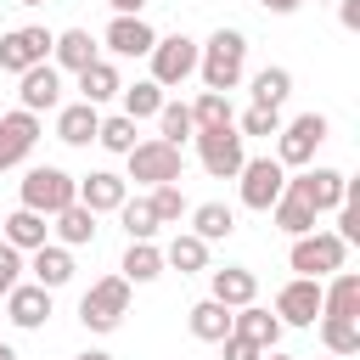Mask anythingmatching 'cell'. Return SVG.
Returning a JSON list of instances; mask_svg holds the SVG:
<instances>
[{
	"label": "cell",
	"mask_w": 360,
	"mask_h": 360,
	"mask_svg": "<svg viewBox=\"0 0 360 360\" xmlns=\"http://www.w3.org/2000/svg\"><path fill=\"white\" fill-rule=\"evenodd\" d=\"M0 360H17V349H11V343H0Z\"/></svg>",
	"instance_id": "obj_48"
},
{
	"label": "cell",
	"mask_w": 360,
	"mask_h": 360,
	"mask_svg": "<svg viewBox=\"0 0 360 360\" xmlns=\"http://www.w3.org/2000/svg\"><path fill=\"white\" fill-rule=\"evenodd\" d=\"M231 124H236V135L248 141V135H276L287 118H281V107H248V112H242V118H231Z\"/></svg>",
	"instance_id": "obj_40"
},
{
	"label": "cell",
	"mask_w": 360,
	"mask_h": 360,
	"mask_svg": "<svg viewBox=\"0 0 360 360\" xmlns=\"http://www.w3.org/2000/svg\"><path fill=\"white\" fill-rule=\"evenodd\" d=\"M321 343L332 360H349L360 354V321H338V315H321Z\"/></svg>",
	"instance_id": "obj_31"
},
{
	"label": "cell",
	"mask_w": 360,
	"mask_h": 360,
	"mask_svg": "<svg viewBox=\"0 0 360 360\" xmlns=\"http://www.w3.org/2000/svg\"><path fill=\"white\" fill-rule=\"evenodd\" d=\"M231 118H236V112H231V101H225V96H214V90H202V96L191 101V124H197V129H231Z\"/></svg>",
	"instance_id": "obj_38"
},
{
	"label": "cell",
	"mask_w": 360,
	"mask_h": 360,
	"mask_svg": "<svg viewBox=\"0 0 360 360\" xmlns=\"http://www.w3.org/2000/svg\"><path fill=\"white\" fill-rule=\"evenodd\" d=\"M17 191H22V208H34V214H45V219H56L68 202H79V180H73L68 169H56V163H34V169L17 180Z\"/></svg>",
	"instance_id": "obj_2"
},
{
	"label": "cell",
	"mask_w": 360,
	"mask_h": 360,
	"mask_svg": "<svg viewBox=\"0 0 360 360\" xmlns=\"http://www.w3.org/2000/svg\"><path fill=\"white\" fill-rule=\"evenodd\" d=\"M321 315L360 321V276L354 270H338L332 281H321Z\"/></svg>",
	"instance_id": "obj_24"
},
{
	"label": "cell",
	"mask_w": 360,
	"mask_h": 360,
	"mask_svg": "<svg viewBox=\"0 0 360 360\" xmlns=\"http://www.w3.org/2000/svg\"><path fill=\"white\" fill-rule=\"evenodd\" d=\"M208 298L225 304V309H242L259 298V276L248 264H225V270H208Z\"/></svg>",
	"instance_id": "obj_17"
},
{
	"label": "cell",
	"mask_w": 360,
	"mask_h": 360,
	"mask_svg": "<svg viewBox=\"0 0 360 360\" xmlns=\"http://www.w3.org/2000/svg\"><path fill=\"white\" fill-rule=\"evenodd\" d=\"M73 360H112L107 349H84V354H73Z\"/></svg>",
	"instance_id": "obj_46"
},
{
	"label": "cell",
	"mask_w": 360,
	"mask_h": 360,
	"mask_svg": "<svg viewBox=\"0 0 360 360\" xmlns=\"http://www.w3.org/2000/svg\"><path fill=\"white\" fill-rule=\"evenodd\" d=\"M186 326H191L197 343H225V338H231V309L214 304V298H197V304L186 309Z\"/></svg>",
	"instance_id": "obj_25"
},
{
	"label": "cell",
	"mask_w": 360,
	"mask_h": 360,
	"mask_svg": "<svg viewBox=\"0 0 360 360\" xmlns=\"http://www.w3.org/2000/svg\"><path fill=\"white\" fill-rule=\"evenodd\" d=\"M96 129H101V107H90V101L56 107V141H62V146H90Z\"/></svg>",
	"instance_id": "obj_21"
},
{
	"label": "cell",
	"mask_w": 360,
	"mask_h": 360,
	"mask_svg": "<svg viewBox=\"0 0 360 360\" xmlns=\"http://www.w3.org/2000/svg\"><path fill=\"white\" fill-rule=\"evenodd\" d=\"M124 90V79H118V68L107 62V56H96L84 73H79V101H90V107H101V101H112Z\"/></svg>",
	"instance_id": "obj_28"
},
{
	"label": "cell",
	"mask_w": 360,
	"mask_h": 360,
	"mask_svg": "<svg viewBox=\"0 0 360 360\" xmlns=\"http://www.w3.org/2000/svg\"><path fill=\"white\" fill-rule=\"evenodd\" d=\"M51 231H56L62 248H90V242H96V214L79 208V202H68V208L51 219Z\"/></svg>",
	"instance_id": "obj_30"
},
{
	"label": "cell",
	"mask_w": 360,
	"mask_h": 360,
	"mask_svg": "<svg viewBox=\"0 0 360 360\" xmlns=\"http://www.w3.org/2000/svg\"><path fill=\"white\" fill-rule=\"evenodd\" d=\"M0 242L17 248V253H34V248L51 242V225H45V214H34V208H11L6 225H0Z\"/></svg>",
	"instance_id": "obj_22"
},
{
	"label": "cell",
	"mask_w": 360,
	"mask_h": 360,
	"mask_svg": "<svg viewBox=\"0 0 360 360\" xmlns=\"http://www.w3.org/2000/svg\"><path fill=\"white\" fill-rule=\"evenodd\" d=\"M231 231H236V208H231V202H197V208H191V236L225 242Z\"/></svg>",
	"instance_id": "obj_29"
},
{
	"label": "cell",
	"mask_w": 360,
	"mask_h": 360,
	"mask_svg": "<svg viewBox=\"0 0 360 360\" xmlns=\"http://www.w3.org/2000/svg\"><path fill=\"white\" fill-rule=\"evenodd\" d=\"M315 6H338V0H315Z\"/></svg>",
	"instance_id": "obj_50"
},
{
	"label": "cell",
	"mask_w": 360,
	"mask_h": 360,
	"mask_svg": "<svg viewBox=\"0 0 360 360\" xmlns=\"http://www.w3.org/2000/svg\"><path fill=\"white\" fill-rule=\"evenodd\" d=\"M118 219H124V231H129V242H152V236L163 231L146 197H124V208H118Z\"/></svg>",
	"instance_id": "obj_35"
},
{
	"label": "cell",
	"mask_w": 360,
	"mask_h": 360,
	"mask_svg": "<svg viewBox=\"0 0 360 360\" xmlns=\"http://www.w3.org/2000/svg\"><path fill=\"white\" fill-rule=\"evenodd\" d=\"M124 315H129V281H124V276H101V281H90V292L79 298V326H84V332H118Z\"/></svg>",
	"instance_id": "obj_5"
},
{
	"label": "cell",
	"mask_w": 360,
	"mask_h": 360,
	"mask_svg": "<svg viewBox=\"0 0 360 360\" xmlns=\"http://www.w3.org/2000/svg\"><path fill=\"white\" fill-rule=\"evenodd\" d=\"M242 68H248V34L242 28H214L197 45V79H202V90H214V96L236 90Z\"/></svg>",
	"instance_id": "obj_1"
},
{
	"label": "cell",
	"mask_w": 360,
	"mask_h": 360,
	"mask_svg": "<svg viewBox=\"0 0 360 360\" xmlns=\"http://www.w3.org/2000/svg\"><path fill=\"white\" fill-rule=\"evenodd\" d=\"M146 62H152V84L158 90H174V84H186L197 73V39L191 34H169V39L152 45Z\"/></svg>",
	"instance_id": "obj_8"
},
{
	"label": "cell",
	"mask_w": 360,
	"mask_h": 360,
	"mask_svg": "<svg viewBox=\"0 0 360 360\" xmlns=\"http://www.w3.org/2000/svg\"><path fill=\"white\" fill-rule=\"evenodd\" d=\"M124 197H129V180L112 174V169H90L79 180V208H90V214H118Z\"/></svg>",
	"instance_id": "obj_14"
},
{
	"label": "cell",
	"mask_w": 360,
	"mask_h": 360,
	"mask_svg": "<svg viewBox=\"0 0 360 360\" xmlns=\"http://www.w3.org/2000/svg\"><path fill=\"white\" fill-rule=\"evenodd\" d=\"M259 6H264V11H276V17H292L304 0H259Z\"/></svg>",
	"instance_id": "obj_45"
},
{
	"label": "cell",
	"mask_w": 360,
	"mask_h": 360,
	"mask_svg": "<svg viewBox=\"0 0 360 360\" xmlns=\"http://www.w3.org/2000/svg\"><path fill=\"white\" fill-rule=\"evenodd\" d=\"M22 270H28V264H22V253L0 242V298H6V292H11L17 281H22Z\"/></svg>",
	"instance_id": "obj_41"
},
{
	"label": "cell",
	"mask_w": 360,
	"mask_h": 360,
	"mask_svg": "<svg viewBox=\"0 0 360 360\" xmlns=\"http://www.w3.org/2000/svg\"><path fill=\"white\" fill-rule=\"evenodd\" d=\"M219 349H225V360H259V354H264V349H253V343H248V338H236V332H231Z\"/></svg>",
	"instance_id": "obj_42"
},
{
	"label": "cell",
	"mask_w": 360,
	"mask_h": 360,
	"mask_svg": "<svg viewBox=\"0 0 360 360\" xmlns=\"http://www.w3.org/2000/svg\"><path fill=\"white\" fill-rule=\"evenodd\" d=\"M270 225H276V231H287V236H309V231H315V214H309L298 197H287V191H281V202L270 208Z\"/></svg>",
	"instance_id": "obj_37"
},
{
	"label": "cell",
	"mask_w": 360,
	"mask_h": 360,
	"mask_svg": "<svg viewBox=\"0 0 360 360\" xmlns=\"http://www.w3.org/2000/svg\"><path fill=\"white\" fill-rule=\"evenodd\" d=\"M197 135V124H191V107L186 101H163L158 107V141H169V146H186Z\"/></svg>",
	"instance_id": "obj_33"
},
{
	"label": "cell",
	"mask_w": 360,
	"mask_h": 360,
	"mask_svg": "<svg viewBox=\"0 0 360 360\" xmlns=\"http://www.w3.org/2000/svg\"><path fill=\"white\" fill-rule=\"evenodd\" d=\"M6 321H11L17 332H39V326L51 321V292L34 287V281H17V287L6 292Z\"/></svg>",
	"instance_id": "obj_15"
},
{
	"label": "cell",
	"mask_w": 360,
	"mask_h": 360,
	"mask_svg": "<svg viewBox=\"0 0 360 360\" xmlns=\"http://www.w3.org/2000/svg\"><path fill=\"white\" fill-rule=\"evenodd\" d=\"M90 62H96L90 28H62V34L51 39V68H56V73H84Z\"/></svg>",
	"instance_id": "obj_20"
},
{
	"label": "cell",
	"mask_w": 360,
	"mask_h": 360,
	"mask_svg": "<svg viewBox=\"0 0 360 360\" xmlns=\"http://www.w3.org/2000/svg\"><path fill=\"white\" fill-rule=\"evenodd\" d=\"M118 96H124V118H135V124H141V118H158V107L169 101L152 79H135V84H124Z\"/></svg>",
	"instance_id": "obj_32"
},
{
	"label": "cell",
	"mask_w": 360,
	"mask_h": 360,
	"mask_svg": "<svg viewBox=\"0 0 360 360\" xmlns=\"http://www.w3.org/2000/svg\"><path fill=\"white\" fill-rule=\"evenodd\" d=\"M96 141H101L107 152H118V158H129V152H135V118H124V112H112V118H101V129H96Z\"/></svg>",
	"instance_id": "obj_39"
},
{
	"label": "cell",
	"mask_w": 360,
	"mask_h": 360,
	"mask_svg": "<svg viewBox=\"0 0 360 360\" xmlns=\"http://www.w3.org/2000/svg\"><path fill=\"white\" fill-rule=\"evenodd\" d=\"M343 259H349V242H338L332 231L292 236V253H287V264H292L298 276H309V281H326V276H338V270H343Z\"/></svg>",
	"instance_id": "obj_6"
},
{
	"label": "cell",
	"mask_w": 360,
	"mask_h": 360,
	"mask_svg": "<svg viewBox=\"0 0 360 360\" xmlns=\"http://www.w3.org/2000/svg\"><path fill=\"white\" fill-rule=\"evenodd\" d=\"M107 6H112V17H141L146 0H107Z\"/></svg>",
	"instance_id": "obj_44"
},
{
	"label": "cell",
	"mask_w": 360,
	"mask_h": 360,
	"mask_svg": "<svg viewBox=\"0 0 360 360\" xmlns=\"http://www.w3.org/2000/svg\"><path fill=\"white\" fill-rule=\"evenodd\" d=\"M287 197H298L315 219L321 214H338V202L349 197V174L343 169H326V163H309V169L287 174Z\"/></svg>",
	"instance_id": "obj_3"
},
{
	"label": "cell",
	"mask_w": 360,
	"mask_h": 360,
	"mask_svg": "<svg viewBox=\"0 0 360 360\" xmlns=\"http://www.w3.org/2000/svg\"><path fill=\"white\" fill-rule=\"evenodd\" d=\"M17 107L34 112V118H39V112H56V107H62V73H56L51 62L17 73Z\"/></svg>",
	"instance_id": "obj_12"
},
{
	"label": "cell",
	"mask_w": 360,
	"mask_h": 360,
	"mask_svg": "<svg viewBox=\"0 0 360 360\" xmlns=\"http://www.w3.org/2000/svg\"><path fill=\"white\" fill-rule=\"evenodd\" d=\"M191 141H197V163H202L214 180H236V174H242L248 152H242V135H236V124H231V129H197Z\"/></svg>",
	"instance_id": "obj_9"
},
{
	"label": "cell",
	"mask_w": 360,
	"mask_h": 360,
	"mask_svg": "<svg viewBox=\"0 0 360 360\" xmlns=\"http://www.w3.org/2000/svg\"><path fill=\"white\" fill-rule=\"evenodd\" d=\"M34 141H39V118H34V112H22V107H17V112H6V118H0V174H6V169H17V163L34 152Z\"/></svg>",
	"instance_id": "obj_16"
},
{
	"label": "cell",
	"mask_w": 360,
	"mask_h": 360,
	"mask_svg": "<svg viewBox=\"0 0 360 360\" xmlns=\"http://www.w3.org/2000/svg\"><path fill=\"white\" fill-rule=\"evenodd\" d=\"M276 321H281V326H315V321H321V281L292 276V281L276 292Z\"/></svg>",
	"instance_id": "obj_13"
},
{
	"label": "cell",
	"mask_w": 360,
	"mask_h": 360,
	"mask_svg": "<svg viewBox=\"0 0 360 360\" xmlns=\"http://www.w3.org/2000/svg\"><path fill=\"white\" fill-rule=\"evenodd\" d=\"M326 112H298V118H287L281 129H276V163L281 169H309L315 163V152H321V141H326Z\"/></svg>",
	"instance_id": "obj_4"
},
{
	"label": "cell",
	"mask_w": 360,
	"mask_h": 360,
	"mask_svg": "<svg viewBox=\"0 0 360 360\" xmlns=\"http://www.w3.org/2000/svg\"><path fill=\"white\" fill-rule=\"evenodd\" d=\"M101 45H107L112 56H152L158 34H152V22H146V17H112V22H107V34H101Z\"/></svg>",
	"instance_id": "obj_18"
},
{
	"label": "cell",
	"mask_w": 360,
	"mask_h": 360,
	"mask_svg": "<svg viewBox=\"0 0 360 360\" xmlns=\"http://www.w3.org/2000/svg\"><path fill=\"white\" fill-rule=\"evenodd\" d=\"M28 270H34V287L56 292V287H68V281H73V248L45 242V248H34V253H28Z\"/></svg>",
	"instance_id": "obj_19"
},
{
	"label": "cell",
	"mask_w": 360,
	"mask_h": 360,
	"mask_svg": "<svg viewBox=\"0 0 360 360\" xmlns=\"http://www.w3.org/2000/svg\"><path fill=\"white\" fill-rule=\"evenodd\" d=\"M338 22L354 34V28H360V0H338Z\"/></svg>",
	"instance_id": "obj_43"
},
{
	"label": "cell",
	"mask_w": 360,
	"mask_h": 360,
	"mask_svg": "<svg viewBox=\"0 0 360 360\" xmlns=\"http://www.w3.org/2000/svg\"><path fill=\"white\" fill-rule=\"evenodd\" d=\"M124 180H141V186H169V180H180V146H169V141H135V152H129V174Z\"/></svg>",
	"instance_id": "obj_11"
},
{
	"label": "cell",
	"mask_w": 360,
	"mask_h": 360,
	"mask_svg": "<svg viewBox=\"0 0 360 360\" xmlns=\"http://www.w3.org/2000/svg\"><path fill=\"white\" fill-rule=\"evenodd\" d=\"M152 214H158V225H180L186 214H191V202H186V191H180V180H169V186H152Z\"/></svg>",
	"instance_id": "obj_36"
},
{
	"label": "cell",
	"mask_w": 360,
	"mask_h": 360,
	"mask_svg": "<svg viewBox=\"0 0 360 360\" xmlns=\"http://www.w3.org/2000/svg\"><path fill=\"white\" fill-rule=\"evenodd\" d=\"M259 360H292V354H281V349H264V354H259Z\"/></svg>",
	"instance_id": "obj_47"
},
{
	"label": "cell",
	"mask_w": 360,
	"mask_h": 360,
	"mask_svg": "<svg viewBox=\"0 0 360 360\" xmlns=\"http://www.w3.org/2000/svg\"><path fill=\"white\" fill-rule=\"evenodd\" d=\"M326 360H332V354H326Z\"/></svg>",
	"instance_id": "obj_51"
},
{
	"label": "cell",
	"mask_w": 360,
	"mask_h": 360,
	"mask_svg": "<svg viewBox=\"0 0 360 360\" xmlns=\"http://www.w3.org/2000/svg\"><path fill=\"white\" fill-rule=\"evenodd\" d=\"M51 28H39V22H22V28H6L0 34V68L6 73H28V68H39V62H51Z\"/></svg>",
	"instance_id": "obj_10"
},
{
	"label": "cell",
	"mask_w": 360,
	"mask_h": 360,
	"mask_svg": "<svg viewBox=\"0 0 360 360\" xmlns=\"http://www.w3.org/2000/svg\"><path fill=\"white\" fill-rule=\"evenodd\" d=\"M231 332L248 338L253 349H276V343H281V321H276V309H259V304L231 309Z\"/></svg>",
	"instance_id": "obj_23"
},
{
	"label": "cell",
	"mask_w": 360,
	"mask_h": 360,
	"mask_svg": "<svg viewBox=\"0 0 360 360\" xmlns=\"http://www.w3.org/2000/svg\"><path fill=\"white\" fill-rule=\"evenodd\" d=\"M17 6H45V0H17Z\"/></svg>",
	"instance_id": "obj_49"
},
{
	"label": "cell",
	"mask_w": 360,
	"mask_h": 360,
	"mask_svg": "<svg viewBox=\"0 0 360 360\" xmlns=\"http://www.w3.org/2000/svg\"><path fill=\"white\" fill-rule=\"evenodd\" d=\"M236 191H242V208L270 214V208L281 202V191H287V169H281L276 158H248L242 174H236Z\"/></svg>",
	"instance_id": "obj_7"
},
{
	"label": "cell",
	"mask_w": 360,
	"mask_h": 360,
	"mask_svg": "<svg viewBox=\"0 0 360 360\" xmlns=\"http://www.w3.org/2000/svg\"><path fill=\"white\" fill-rule=\"evenodd\" d=\"M163 270H180V276L208 270V242H202V236H191V231H174V236H169V248H163Z\"/></svg>",
	"instance_id": "obj_26"
},
{
	"label": "cell",
	"mask_w": 360,
	"mask_h": 360,
	"mask_svg": "<svg viewBox=\"0 0 360 360\" xmlns=\"http://www.w3.org/2000/svg\"><path fill=\"white\" fill-rule=\"evenodd\" d=\"M118 276H124L129 287H146V281H158V276H163V248H158V242H129V248H124V264H118Z\"/></svg>",
	"instance_id": "obj_27"
},
{
	"label": "cell",
	"mask_w": 360,
	"mask_h": 360,
	"mask_svg": "<svg viewBox=\"0 0 360 360\" xmlns=\"http://www.w3.org/2000/svg\"><path fill=\"white\" fill-rule=\"evenodd\" d=\"M292 96V73L287 68H259L253 73V107H281Z\"/></svg>",
	"instance_id": "obj_34"
}]
</instances>
